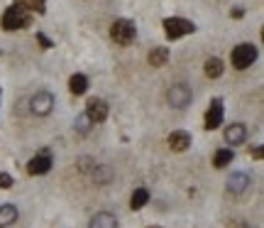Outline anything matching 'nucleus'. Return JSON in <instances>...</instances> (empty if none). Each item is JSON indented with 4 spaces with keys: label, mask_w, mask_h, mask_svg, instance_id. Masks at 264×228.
Segmentation results:
<instances>
[{
    "label": "nucleus",
    "mask_w": 264,
    "mask_h": 228,
    "mask_svg": "<svg viewBox=\"0 0 264 228\" xmlns=\"http://www.w3.org/2000/svg\"><path fill=\"white\" fill-rule=\"evenodd\" d=\"M86 118L91 120V123H103L105 118H108V103L103 101V98H91L88 103H86Z\"/></svg>",
    "instance_id": "0eeeda50"
},
{
    "label": "nucleus",
    "mask_w": 264,
    "mask_h": 228,
    "mask_svg": "<svg viewBox=\"0 0 264 228\" xmlns=\"http://www.w3.org/2000/svg\"><path fill=\"white\" fill-rule=\"evenodd\" d=\"M52 170V157L44 152V155H37V157H32L30 162H27V172L32 174V177H37V174H47V172Z\"/></svg>",
    "instance_id": "9d476101"
},
{
    "label": "nucleus",
    "mask_w": 264,
    "mask_h": 228,
    "mask_svg": "<svg viewBox=\"0 0 264 228\" xmlns=\"http://www.w3.org/2000/svg\"><path fill=\"white\" fill-rule=\"evenodd\" d=\"M15 182H13V177L8 174V172H0V189H10Z\"/></svg>",
    "instance_id": "5701e85b"
},
{
    "label": "nucleus",
    "mask_w": 264,
    "mask_h": 228,
    "mask_svg": "<svg viewBox=\"0 0 264 228\" xmlns=\"http://www.w3.org/2000/svg\"><path fill=\"white\" fill-rule=\"evenodd\" d=\"M88 228H117V218L113 213H108V211H100V213H95L91 218Z\"/></svg>",
    "instance_id": "ddd939ff"
},
{
    "label": "nucleus",
    "mask_w": 264,
    "mask_h": 228,
    "mask_svg": "<svg viewBox=\"0 0 264 228\" xmlns=\"http://www.w3.org/2000/svg\"><path fill=\"white\" fill-rule=\"evenodd\" d=\"M91 177H93L95 184H108V182L113 179V170H110L108 165H95L93 172H91Z\"/></svg>",
    "instance_id": "2eb2a0df"
},
{
    "label": "nucleus",
    "mask_w": 264,
    "mask_h": 228,
    "mask_svg": "<svg viewBox=\"0 0 264 228\" xmlns=\"http://www.w3.org/2000/svg\"><path fill=\"white\" fill-rule=\"evenodd\" d=\"M147 228H162V226H147Z\"/></svg>",
    "instance_id": "bb28decb"
},
{
    "label": "nucleus",
    "mask_w": 264,
    "mask_h": 228,
    "mask_svg": "<svg viewBox=\"0 0 264 228\" xmlns=\"http://www.w3.org/2000/svg\"><path fill=\"white\" fill-rule=\"evenodd\" d=\"M220 123H223V101L220 98H213L210 101V108H208V113H206V130L220 128Z\"/></svg>",
    "instance_id": "6e6552de"
},
{
    "label": "nucleus",
    "mask_w": 264,
    "mask_h": 228,
    "mask_svg": "<svg viewBox=\"0 0 264 228\" xmlns=\"http://www.w3.org/2000/svg\"><path fill=\"white\" fill-rule=\"evenodd\" d=\"M147 201H150V191H147V189H135V191H132V199H130V209L132 211L142 209Z\"/></svg>",
    "instance_id": "6ab92c4d"
},
{
    "label": "nucleus",
    "mask_w": 264,
    "mask_h": 228,
    "mask_svg": "<svg viewBox=\"0 0 264 228\" xmlns=\"http://www.w3.org/2000/svg\"><path fill=\"white\" fill-rule=\"evenodd\" d=\"M110 37L120 44V47H127V44H132L135 42V37H137V25L132 22V20H115L113 27H110Z\"/></svg>",
    "instance_id": "f03ea898"
},
{
    "label": "nucleus",
    "mask_w": 264,
    "mask_h": 228,
    "mask_svg": "<svg viewBox=\"0 0 264 228\" xmlns=\"http://www.w3.org/2000/svg\"><path fill=\"white\" fill-rule=\"evenodd\" d=\"M230 15H232V18H242V15H245V10H242V8H235V10H232V13H230Z\"/></svg>",
    "instance_id": "a878e982"
},
{
    "label": "nucleus",
    "mask_w": 264,
    "mask_h": 228,
    "mask_svg": "<svg viewBox=\"0 0 264 228\" xmlns=\"http://www.w3.org/2000/svg\"><path fill=\"white\" fill-rule=\"evenodd\" d=\"M37 42L42 44V49H52V47H54V42H52V39L47 37L44 32H37Z\"/></svg>",
    "instance_id": "b1692460"
},
{
    "label": "nucleus",
    "mask_w": 264,
    "mask_h": 228,
    "mask_svg": "<svg viewBox=\"0 0 264 228\" xmlns=\"http://www.w3.org/2000/svg\"><path fill=\"white\" fill-rule=\"evenodd\" d=\"M245 137H247L245 123H232V125H227L225 128V142L227 145H240V142H245Z\"/></svg>",
    "instance_id": "9b49d317"
},
{
    "label": "nucleus",
    "mask_w": 264,
    "mask_h": 228,
    "mask_svg": "<svg viewBox=\"0 0 264 228\" xmlns=\"http://www.w3.org/2000/svg\"><path fill=\"white\" fill-rule=\"evenodd\" d=\"M189 145H191V135L186 133V130H174V133L169 135V147L174 152L189 150Z\"/></svg>",
    "instance_id": "f8f14e48"
},
{
    "label": "nucleus",
    "mask_w": 264,
    "mask_h": 228,
    "mask_svg": "<svg viewBox=\"0 0 264 228\" xmlns=\"http://www.w3.org/2000/svg\"><path fill=\"white\" fill-rule=\"evenodd\" d=\"M74 128H76V130H78L81 135H86L88 130H91V120H88L86 115H78V118H76V123H74Z\"/></svg>",
    "instance_id": "4be33fe9"
},
{
    "label": "nucleus",
    "mask_w": 264,
    "mask_h": 228,
    "mask_svg": "<svg viewBox=\"0 0 264 228\" xmlns=\"http://www.w3.org/2000/svg\"><path fill=\"white\" fill-rule=\"evenodd\" d=\"M147 59H150L152 66H164V64L169 61V49H167V47H154Z\"/></svg>",
    "instance_id": "f3484780"
},
{
    "label": "nucleus",
    "mask_w": 264,
    "mask_h": 228,
    "mask_svg": "<svg viewBox=\"0 0 264 228\" xmlns=\"http://www.w3.org/2000/svg\"><path fill=\"white\" fill-rule=\"evenodd\" d=\"M47 0H18V8L22 10H32V13H39V15H44L47 13Z\"/></svg>",
    "instance_id": "412c9836"
},
{
    "label": "nucleus",
    "mask_w": 264,
    "mask_h": 228,
    "mask_svg": "<svg viewBox=\"0 0 264 228\" xmlns=\"http://www.w3.org/2000/svg\"><path fill=\"white\" fill-rule=\"evenodd\" d=\"M191 98H193V91H191L189 84H174L167 91V101L174 108H186L191 103Z\"/></svg>",
    "instance_id": "39448f33"
},
{
    "label": "nucleus",
    "mask_w": 264,
    "mask_h": 228,
    "mask_svg": "<svg viewBox=\"0 0 264 228\" xmlns=\"http://www.w3.org/2000/svg\"><path fill=\"white\" fill-rule=\"evenodd\" d=\"M232 160H235V152L232 150H218L215 157H213V165H215L218 170H223L227 165H232Z\"/></svg>",
    "instance_id": "aec40b11"
},
{
    "label": "nucleus",
    "mask_w": 264,
    "mask_h": 228,
    "mask_svg": "<svg viewBox=\"0 0 264 228\" xmlns=\"http://www.w3.org/2000/svg\"><path fill=\"white\" fill-rule=\"evenodd\" d=\"M249 184H252L249 174L235 172V174H230V179H227V191H230V194H245V191L249 189Z\"/></svg>",
    "instance_id": "1a4fd4ad"
},
{
    "label": "nucleus",
    "mask_w": 264,
    "mask_h": 228,
    "mask_svg": "<svg viewBox=\"0 0 264 228\" xmlns=\"http://www.w3.org/2000/svg\"><path fill=\"white\" fill-rule=\"evenodd\" d=\"M196 32V25L186 18H167L164 20V35L169 39H179L184 35H193Z\"/></svg>",
    "instance_id": "7ed1b4c3"
},
{
    "label": "nucleus",
    "mask_w": 264,
    "mask_h": 228,
    "mask_svg": "<svg viewBox=\"0 0 264 228\" xmlns=\"http://www.w3.org/2000/svg\"><path fill=\"white\" fill-rule=\"evenodd\" d=\"M252 157H254V160H262L264 150H262V147H254V150H252Z\"/></svg>",
    "instance_id": "393cba45"
},
{
    "label": "nucleus",
    "mask_w": 264,
    "mask_h": 228,
    "mask_svg": "<svg viewBox=\"0 0 264 228\" xmlns=\"http://www.w3.org/2000/svg\"><path fill=\"white\" fill-rule=\"evenodd\" d=\"M30 108H32L35 115H49L54 111V96L49 94V91H39V94L32 96Z\"/></svg>",
    "instance_id": "423d86ee"
},
{
    "label": "nucleus",
    "mask_w": 264,
    "mask_h": 228,
    "mask_svg": "<svg viewBox=\"0 0 264 228\" xmlns=\"http://www.w3.org/2000/svg\"><path fill=\"white\" fill-rule=\"evenodd\" d=\"M69 91L74 96H81V94H86L88 91V79L83 74H74L71 79H69Z\"/></svg>",
    "instance_id": "4468645a"
},
{
    "label": "nucleus",
    "mask_w": 264,
    "mask_h": 228,
    "mask_svg": "<svg viewBox=\"0 0 264 228\" xmlns=\"http://www.w3.org/2000/svg\"><path fill=\"white\" fill-rule=\"evenodd\" d=\"M223 71H225V66H223V61L218 57L206 59V76L208 79H218V76H223Z\"/></svg>",
    "instance_id": "a211bd4d"
},
{
    "label": "nucleus",
    "mask_w": 264,
    "mask_h": 228,
    "mask_svg": "<svg viewBox=\"0 0 264 228\" xmlns=\"http://www.w3.org/2000/svg\"><path fill=\"white\" fill-rule=\"evenodd\" d=\"M18 209L13 206V204H3L0 206V226L5 228V226H10V223H15L18 221Z\"/></svg>",
    "instance_id": "dca6fc26"
},
{
    "label": "nucleus",
    "mask_w": 264,
    "mask_h": 228,
    "mask_svg": "<svg viewBox=\"0 0 264 228\" xmlns=\"http://www.w3.org/2000/svg\"><path fill=\"white\" fill-rule=\"evenodd\" d=\"M257 54H259V52H257L254 44L242 42V44H237V47L232 49V66H235V69H247V66L254 64Z\"/></svg>",
    "instance_id": "20e7f679"
},
{
    "label": "nucleus",
    "mask_w": 264,
    "mask_h": 228,
    "mask_svg": "<svg viewBox=\"0 0 264 228\" xmlns=\"http://www.w3.org/2000/svg\"><path fill=\"white\" fill-rule=\"evenodd\" d=\"M30 25H32L30 13L22 10V8H18V5H13V8H8V10L3 13V30H5V32L25 30V27H30Z\"/></svg>",
    "instance_id": "f257e3e1"
}]
</instances>
